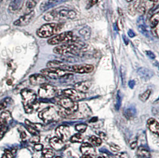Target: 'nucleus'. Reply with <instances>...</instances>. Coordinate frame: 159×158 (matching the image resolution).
Segmentation results:
<instances>
[{"label": "nucleus", "mask_w": 159, "mask_h": 158, "mask_svg": "<svg viewBox=\"0 0 159 158\" xmlns=\"http://www.w3.org/2000/svg\"><path fill=\"white\" fill-rule=\"evenodd\" d=\"M57 136L63 142L68 141L70 138V131L69 127L65 125H61L56 129Z\"/></svg>", "instance_id": "nucleus-13"}, {"label": "nucleus", "mask_w": 159, "mask_h": 158, "mask_svg": "<svg viewBox=\"0 0 159 158\" xmlns=\"http://www.w3.org/2000/svg\"><path fill=\"white\" fill-rule=\"evenodd\" d=\"M22 0H13V3H11V7L14 10H17L20 5Z\"/></svg>", "instance_id": "nucleus-36"}, {"label": "nucleus", "mask_w": 159, "mask_h": 158, "mask_svg": "<svg viewBox=\"0 0 159 158\" xmlns=\"http://www.w3.org/2000/svg\"><path fill=\"white\" fill-rule=\"evenodd\" d=\"M80 151L83 155L94 156L95 155L96 151L94 149L93 146L91 144L88 143H84L82 144L80 147Z\"/></svg>", "instance_id": "nucleus-17"}, {"label": "nucleus", "mask_w": 159, "mask_h": 158, "mask_svg": "<svg viewBox=\"0 0 159 158\" xmlns=\"http://www.w3.org/2000/svg\"><path fill=\"white\" fill-rule=\"evenodd\" d=\"M158 28H159V27L151 29V32H152V35L155 36V37H159V35H158V33H159V29Z\"/></svg>", "instance_id": "nucleus-40"}, {"label": "nucleus", "mask_w": 159, "mask_h": 158, "mask_svg": "<svg viewBox=\"0 0 159 158\" xmlns=\"http://www.w3.org/2000/svg\"><path fill=\"white\" fill-rule=\"evenodd\" d=\"M80 158H93L91 156L89 155H83V156H82Z\"/></svg>", "instance_id": "nucleus-48"}, {"label": "nucleus", "mask_w": 159, "mask_h": 158, "mask_svg": "<svg viewBox=\"0 0 159 158\" xmlns=\"http://www.w3.org/2000/svg\"><path fill=\"white\" fill-rule=\"evenodd\" d=\"M91 30L89 27H85L80 30L79 33L82 37H83L84 39L88 40L89 39L91 36Z\"/></svg>", "instance_id": "nucleus-25"}, {"label": "nucleus", "mask_w": 159, "mask_h": 158, "mask_svg": "<svg viewBox=\"0 0 159 158\" xmlns=\"http://www.w3.org/2000/svg\"><path fill=\"white\" fill-rule=\"evenodd\" d=\"M137 155L143 158H148L149 156V152L145 148L143 147H139L138 149Z\"/></svg>", "instance_id": "nucleus-27"}, {"label": "nucleus", "mask_w": 159, "mask_h": 158, "mask_svg": "<svg viewBox=\"0 0 159 158\" xmlns=\"http://www.w3.org/2000/svg\"><path fill=\"white\" fill-rule=\"evenodd\" d=\"M80 50V46L75 43H65L58 46L55 47L53 49V52L57 54L66 55L69 54L78 55Z\"/></svg>", "instance_id": "nucleus-5"}, {"label": "nucleus", "mask_w": 159, "mask_h": 158, "mask_svg": "<svg viewBox=\"0 0 159 158\" xmlns=\"http://www.w3.org/2000/svg\"><path fill=\"white\" fill-rule=\"evenodd\" d=\"M42 156L43 158H53L54 153L51 149H44L42 151Z\"/></svg>", "instance_id": "nucleus-29"}, {"label": "nucleus", "mask_w": 159, "mask_h": 158, "mask_svg": "<svg viewBox=\"0 0 159 158\" xmlns=\"http://www.w3.org/2000/svg\"><path fill=\"white\" fill-rule=\"evenodd\" d=\"M56 158H62L61 157H60V156H57V157H56Z\"/></svg>", "instance_id": "nucleus-53"}, {"label": "nucleus", "mask_w": 159, "mask_h": 158, "mask_svg": "<svg viewBox=\"0 0 159 158\" xmlns=\"http://www.w3.org/2000/svg\"><path fill=\"white\" fill-rule=\"evenodd\" d=\"M5 155L7 158H15L13 153L7 149L5 151Z\"/></svg>", "instance_id": "nucleus-41"}, {"label": "nucleus", "mask_w": 159, "mask_h": 158, "mask_svg": "<svg viewBox=\"0 0 159 158\" xmlns=\"http://www.w3.org/2000/svg\"><path fill=\"white\" fill-rule=\"evenodd\" d=\"M29 81L31 85L37 86V85H42L47 83V79L43 74H35L30 76Z\"/></svg>", "instance_id": "nucleus-15"}, {"label": "nucleus", "mask_w": 159, "mask_h": 158, "mask_svg": "<svg viewBox=\"0 0 159 158\" xmlns=\"http://www.w3.org/2000/svg\"><path fill=\"white\" fill-rule=\"evenodd\" d=\"M21 95L25 111L27 113L32 112L36 102V94L32 90L25 89L21 91Z\"/></svg>", "instance_id": "nucleus-4"}, {"label": "nucleus", "mask_w": 159, "mask_h": 158, "mask_svg": "<svg viewBox=\"0 0 159 158\" xmlns=\"http://www.w3.org/2000/svg\"><path fill=\"white\" fill-rule=\"evenodd\" d=\"M43 145L42 144L36 143L34 145V149L36 151H41L43 150Z\"/></svg>", "instance_id": "nucleus-39"}, {"label": "nucleus", "mask_w": 159, "mask_h": 158, "mask_svg": "<svg viewBox=\"0 0 159 158\" xmlns=\"http://www.w3.org/2000/svg\"><path fill=\"white\" fill-rule=\"evenodd\" d=\"M76 17V12L68 8L60 7L52 10L44 15L43 19L47 22L74 19Z\"/></svg>", "instance_id": "nucleus-1"}, {"label": "nucleus", "mask_w": 159, "mask_h": 158, "mask_svg": "<svg viewBox=\"0 0 159 158\" xmlns=\"http://www.w3.org/2000/svg\"><path fill=\"white\" fill-rule=\"evenodd\" d=\"M146 54L148 57H150L152 59H154L156 58L155 54L150 50H147L146 51Z\"/></svg>", "instance_id": "nucleus-42"}, {"label": "nucleus", "mask_w": 159, "mask_h": 158, "mask_svg": "<svg viewBox=\"0 0 159 158\" xmlns=\"http://www.w3.org/2000/svg\"><path fill=\"white\" fill-rule=\"evenodd\" d=\"M76 158V157H73V158Z\"/></svg>", "instance_id": "nucleus-55"}, {"label": "nucleus", "mask_w": 159, "mask_h": 158, "mask_svg": "<svg viewBox=\"0 0 159 158\" xmlns=\"http://www.w3.org/2000/svg\"><path fill=\"white\" fill-rule=\"evenodd\" d=\"M6 105H7V103H6V102H2V103H0V111L1 110H2V109H4V108L6 107Z\"/></svg>", "instance_id": "nucleus-44"}, {"label": "nucleus", "mask_w": 159, "mask_h": 158, "mask_svg": "<svg viewBox=\"0 0 159 158\" xmlns=\"http://www.w3.org/2000/svg\"><path fill=\"white\" fill-rule=\"evenodd\" d=\"M127 2H130V1H133V0H126Z\"/></svg>", "instance_id": "nucleus-50"}, {"label": "nucleus", "mask_w": 159, "mask_h": 158, "mask_svg": "<svg viewBox=\"0 0 159 158\" xmlns=\"http://www.w3.org/2000/svg\"><path fill=\"white\" fill-rule=\"evenodd\" d=\"M57 92V88L48 84L41 85L38 90L39 96L43 99H51L54 98Z\"/></svg>", "instance_id": "nucleus-9"}, {"label": "nucleus", "mask_w": 159, "mask_h": 158, "mask_svg": "<svg viewBox=\"0 0 159 158\" xmlns=\"http://www.w3.org/2000/svg\"><path fill=\"white\" fill-rule=\"evenodd\" d=\"M75 40V37L74 36L72 32L68 31V32L61 33L53 37H51L50 39L48 40L47 42L50 45H57L59 43L73 42Z\"/></svg>", "instance_id": "nucleus-7"}, {"label": "nucleus", "mask_w": 159, "mask_h": 158, "mask_svg": "<svg viewBox=\"0 0 159 158\" xmlns=\"http://www.w3.org/2000/svg\"><path fill=\"white\" fill-rule=\"evenodd\" d=\"M137 142H133L132 143L130 144V147L132 149H134L137 147Z\"/></svg>", "instance_id": "nucleus-46"}, {"label": "nucleus", "mask_w": 159, "mask_h": 158, "mask_svg": "<svg viewBox=\"0 0 159 158\" xmlns=\"http://www.w3.org/2000/svg\"><path fill=\"white\" fill-rule=\"evenodd\" d=\"M20 137H21V138L22 139H25L26 137V133H25V132H24V131H23L21 133V134H20Z\"/></svg>", "instance_id": "nucleus-47"}, {"label": "nucleus", "mask_w": 159, "mask_h": 158, "mask_svg": "<svg viewBox=\"0 0 159 158\" xmlns=\"http://www.w3.org/2000/svg\"><path fill=\"white\" fill-rule=\"evenodd\" d=\"M150 94H151V90H146L145 92H144L143 94H141L140 96H139V99L143 102H145L147 101L149 96H150Z\"/></svg>", "instance_id": "nucleus-31"}, {"label": "nucleus", "mask_w": 159, "mask_h": 158, "mask_svg": "<svg viewBox=\"0 0 159 158\" xmlns=\"http://www.w3.org/2000/svg\"><path fill=\"white\" fill-rule=\"evenodd\" d=\"M147 125L148 129L152 133L156 135H159V124L156 120L152 118L148 119L147 121Z\"/></svg>", "instance_id": "nucleus-20"}, {"label": "nucleus", "mask_w": 159, "mask_h": 158, "mask_svg": "<svg viewBox=\"0 0 159 158\" xmlns=\"http://www.w3.org/2000/svg\"></svg>", "instance_id": "nucleus-56"}, {"label": "nucleus", "mask_w": 159, "mask_h": 158, "mask_svg": "<svg viewBox=\"0 0 159 158\" xmlns=\"http://www.w3.org/2000/svg\"><path fill=\"white\" fill-rule=\"evenodd\" d=\"M158 0H140L137 8L139 14L144 15L145 13L154 7Z\"/></svg>", "instance_id": "nucleus-11"}, {"label": "nucleus", "mask_w": 159, "mask_h": 158, "mask_svg": "<svg viewBox=\"0 0 159 158\" xmlns=\"http://www.w3.org/2000/svg\"><path fill=\"white\" fill-rule=\"evenodd\" d=\"M88 2L87 6V8L88 9L94 6V5L96 4L98 1V0H88Z\"/></svg>", "instance_id": "nucleus-38"}, {"label": "nucleus", "mask_w": 159, "mask_h": 158, "mask_svg": "<svg viewBox=\"0 0 159 158\" xmlns=\"http://www.w3.org/2000/svg\"><path fill=\"white\" fill-rule=\"evenodd\" d=\"M159 22V12L157 10L156 13L152 15L150 19V26L151 29L158 28Z\"/></svg>", "instance_id": "nucleus-23"}, {"label": "nucleus", "mask_w": 159, "mask_h": 158, "mask_svg": "<svg viewBox=\"0 0 159 158\" xmlns=\"http://www.w3.org/2000/svg\"><path fill=\"white\" fill-rule=\"evenodd\" d=\"M97 158H105L104 157H103V156H99V157H98Z\"/></svg>", "instance_id": "nucleus-51"}, {"label": "nucleus", "mask_w": 159, "mask_h": 158, "mask_svg": "<svg viewBox=\"0 0 159 158\" xmlns=\"http://www.w3.org/2000/svg\"><path fill=\"white\" fill-rule=\"evenodd\" d=\"M66 1L67 0H55L53 1H48L47 2H45L44 4H43L41 6V8L42 10H46L48 8L53 7L59 4H61Z\"/></svg>", "instance_id": "nucleus-21"}, {"label": "nucleus", "mask_w": 159, "mask_h": 158, "mask_svg": "<svg viewBox=\"0 0 159 158\" xmlns=\"http://www.w3.org/2000/svg\"><path fill=\"white\" fill-rule=\"evenodd\" d=\"M6 158V155H3V156H2V158Z\"/></svg>", "instance_id": "nucleus-49"}, {"label": "nucleus", "mask_w": 159, "mask_h": 158, "mask_svg": "<svg viewBox=\"0 0 159 158\" xmlns=\"http://www.w3.org/2000/svg\"><path fill=\"white\" fill-rule=\"evenodd\" d=\"M94 67L93 65L88 64L67 65L65 70L69 72H75L80 74L89 73L94 70Z\"/></svg>", "instance_id": "nucleus-10"}, {"label": "nucleus", "mask_w": 159, "mask_h": 158, "mask_svg": "<svg viewBox=\"0 0 159 158\" xmlns=\"http://www.w3.org/2000/svg\"><path fill=\"white\" fill-rule=\"evenodd\" d=\"M69 140L72 143H81L83 141L84 138L80 133H77L70 137Z\"/></svg>", "instance_id": "nucleus-28"}, {"label": "nucleus", "mask_w": 159, "mask_h": 158, "mask_svg": "<svg viewBox=\"0 0 159 158\" xmlns=\"http://www.w3.org/2000/svg\"><path fill=\"white\" fill-rule=\"evenodd\" d=\"M91 86V81H80V82L76 83L74 85V88L77 91L80 92L81 93L85 94L89 89Z\"/></svg>", "instance_id": "nucleus-19"}, {"label": "nucleus", "mask_w": 159, "mask_h": 158, "mask_svg": "<svg viewBox=\"0 0 159 158\" xmlns=\"http://www.w3.org/2000/svg\"><path fill=\"white\" fill-rule=\"evenodd\" d=\"M62 94L64 95V96L76 102L82 100L86 97L85 94L78 92L75 89H67L64 90L62 92Z\"/></svg>", "instance_id": "nucleus-12"}, {"label": "nucleus", "mask_w": 159, "mask_h": 158, "mask_svg": "<svg viewBox=\"0 0 159 158\" xmlns=\"http://www.w3.org/2000/svg\"></svg>", "instance_id": "nucleus-57"}, {"label": "nucleus", "mask_w": 159, "mask_h": 158, "mask_svg": "<svg viewBox=\"0 0 159 158\" xmlns=\"http://www.w3.org/2000/svg\"><path fill=\"white\" fill-rule=\"evenodd\" d=\"M58 105L64 109L66 115L73 114L79 109V104L76 101H74L63 96L58 101Z\"/></svg>", "instance_id": "nucleus-6"}, {"label": "nucleus", "mask_w": 159, "mask_h": 158, "mask_svg": "<svg viewBox=\"0 0 159 158\" xmlns=\"http://www.w3.org/2000/svg\"><path fill=\"white\" fill-rule=\"evenodd\" d=\"M26 128L27 130L29 131V133H30L33 136H34V135H39L38 130H37L34 127H32L30 125H26Z\"/></svg>", "instance_id": "nucleus-34"}, {"label": "nucleus", "mask_w": 159, "mask_h": 158, "mask_svg": "<svg viewBox=\"0 0 159 158\" xmlns=\"http://www.w3.org/2000/svg\"><path fill=\"white\" fill-rule=\"evenodd\" d=\"M128 35H129V36L130 37H134L135 36V33L132 30H131V29L128 30Z\"/></svg>", "instance_id": "nucleus-43"}, {"label": "nucleus", "mask_w": 159, "mask_h": 158, "mask_svg": "<svg viewBox=\"0 0 159 158\" xmlns=\"http://www.w3.org/2000/svg\"><path fill=\"white\" fill-rule=\"evenodd\" d=\"M39 0H28L26 2V7L29 9H32L35 7Z\"/></svg>", "instance_id": "nucleus-33"}, {"label": "nucleus", "mask_w": 159, "mask_h": 158, "mask_svg": "<svg viewBox=\"0 0 159 158\" xmlns=\"http://www.w3.org/2000/svg\"><path fill=\"white\" fill-rule=\"evenodd\" d=\"M41 73L43 76L50 79H57L64 77L70 74L69 72L57 68H48L41 70Z\"/></svg>", "instance_id": "nucleus-8"}, {"label": "nucleus", "mask_w": 159, "mask_h": 158, "mask_svg": "<svg viewBox=\"0 0 159 158\" xmlns=\"http://www.w3.org/2000/svg\"><path fill=\"white\" fill-rule=\"evenodd\" d=\"M65 142L60 140L57 137H54L50 140L51 147L55 151H61L65 147Z\"/></svg>", "instance_id": "nucleus-18"}, {"label": "nucleus", "mask_w": 159, "mask_h": 158, "mask_svg": "<svg viewBox=\"0 0 159 158\" xmlns=\"http://www.w3.org/2000/svg\"><path fill=\"white\" fill-rule=\"evenodd\" d=\"M35 17V11H32L29 13L25 14L20 17L18 20L14 22V24L16 26H25L29 24L34 17Z\"/></svg>", "instance_id": "nucleus-14"}, {"label": "nucleus", "mask_w": 159, "mask_h": 158, "mask_svg": "<svg viewBox=\"0 0 159 158\" xmlns=\"http://www.w3.org/2000/svg\"><path fill=\"white\" fill-rule=\"evenodd\" d=\"M2 1V0H0V2H1V1Z\"/></svg>", "instance_id": "nucleus-54"}, {"label": "nucleus", "mask_w": 159, "mask_h": 158, "mask_svg": "<svg viewBox=\"0 0 159 158\" xmlns=\"http://www.w3.org/2000/svg\"><path fill=\"white\" fill-rule=\"evenodd\" d=\"M138 29L141 34H143L144 36L149 37H150V32L147 29V25L145 23L144 19L143 16H140L138 19L137 22Z\"/></svg>", "instance_id": "nucleus-16"}, {"label": "nucleus", "mask_w": 159, "mask_h": 158, "mask_svg": "<svg viewBox=\"0 0 159 158\" xmlns=\"http://www.w3.org/2000/svg\"><path fill=\"white\" fill-rule=\"evenodd\" d=\"M55 1V0H48V1Z\"/></svg>", "instance_id": "nucleus-52"}, {"label": "nucleus", "mask_w": 159, "mask_h": 158, "mask_svg": "<svg viewBox=\"0 0 159 158\" xmlns=\"http://www.w3.org/2000/svg\"><path fill=\"white\" fill-rule=\"evenodd\" d=\"M11 119V114L8 111H4L0 115V124L8 125V122Z\"/></svg>", "instance_id": "nucleus-22"}, {"label": "nucleus", "mask_w": 159, "mask_h": 158, "mask_svg": "<svg viewBox=\"0 0 159 158\" xmlns=\"http://www.w3.org/2000/svg\"><path fill=\"white\" fill-rule=\"evenodd\" d=\"M66 65V64L64 63L59 61H49L47 64V66L48 68H57L62 70H64Z\"/></svg>", "instance_id": "nucleus-24"}, {"label": "nucleus", "mask_w": 159, "mask_h": 158, "mask_svg": "<svg viewBox=\"0 0 159 158\" xmlns=\"http://www.w3.org/2000/svg\"><path fill=\"white\" fill-rule=\"evenodd\" d=\"M65 24L63 23H51L43 25L37 30V35L41 38H47L60 32Z\"/></svg>", "instance_id": "nucleus-3"}, {"label": "nucleus", "mask_w": 159, "mask_h": 158, "mask_svg": "<svg viewBox=\"0 0 159 158\" xmlns=\"http://www.w3.org/2000/svg\"><path fill=\"white\" fill-rule=\"evenodd\" d=\"M87 129V125L85 124H78L75 126V129L80 133H84Z\"/></svg>", "instance_id": "nucleus-30"}, {"label": "nucleus", "mask_w": 159, "mask_h": 158, "mask_svg": "<svg viewBox=\"0 0 159 158\" xmlns=\"http://www.w3.org/2000/svg\"><path fill=\"white\" fill-rule=\"evenodd\" d=\"M110 148L111 151H112L114 152H117L120 150V147L116 144H111L110 146Z\"/></svg>", "instance_id": "nucleus-37"}, {"label": "nucleus", "mask_w": 159, "mask_h": 158, "mask_svg": "<svg viewBox=\"0 0 159 158\" xmlns=\"http://www.w3.org/2000/svg\"><path fill=\"white\" fill-rule=\"evenodd\" d=\"M90 144H91L93 146H96V147H98L100 146H101L102 144V139L100 137L95 136H92L89 138V139Z\"/></svg>", "instance_id": "nucleus-26"}, {"label": "nucleus", "mask_w": 159, "mask_h": 158, "mask_svg": "<svg viewBox=\"0 0 159 158\" xmlns=\"http://www.w3.org/2000/svg\"><path fill=\"white\" fill-rule=\"evenodd\" d=\"M66 114L60 108L50 106L43 109L39 113V118L45 123H51L59 121Z\"/></svg>", "instance_id": "nucleus-2"}, {"label": "nucleus", "mask_w": 159, "mask_h": 158, "mask_svg": "<svg viewBox=\"0 0 159 158\" xmlns=\"http://www.w3.org/2000/svg\"><path fill=\"white\" fill-rule=\"evenodd\" d=\"M29 141L32 143H38L40 141V137L39 135H34L30 138Z\"/></svg>", "instance_id": "nucleus-35"}, {"label": "nucleus", "mask_w": 159, "mask_h": 158, "mask_svg": "<svg viewBox=\"0 0 159 158\" xmlns=\"http://www.w3.org/2000/svg\"><path fill=\"white\" fill-rule=\"evenodd\" d=\"M8 125H4L0 124V140L2 138L5 133L7 131Z\"/></svg>", "instance_id": "nucleus-32"}, {"label": "nucleus", "mask_w": 159, "mask_h": 158, "mask_svg": "<svg viewBox=\"0 0 159 158\" xmlns=\"http://www.w3.org/2000/svg\"><path fill=\"white\" fill-rule=\"evenodd\" d=\"M123 39L126 45H128V43H129V40H128V37L125 36V35H123Z\"/></svg>", "instance_id": "nucleus-45"}]
</instances>
